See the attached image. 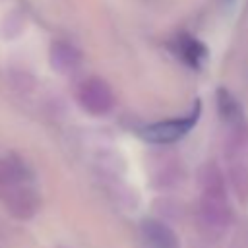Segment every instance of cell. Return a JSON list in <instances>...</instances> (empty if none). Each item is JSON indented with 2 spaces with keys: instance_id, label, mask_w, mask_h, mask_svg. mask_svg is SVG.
Segmentation results:
<instances>
[{
  "instance_id": "cell-2",
  "label": "cell",
  "mask_w": 248,
  "mask_h": 248,
  "mask_svg": "<svg viewBox=\"0 0 248 248\" xmlns=\"http://www.w3.org/2000/svg\"><path fill=\"white\" fill-rule=\"evenodd\" d=\"M200 114H202V103H200V99H196L194 101V107L190 108L188 114L147 124L145 128H141V138L147 140L149 143H157V145L174 143V141L182 140L198 124Z\"/></svg>"
},
{
  "instance_id": "cell-4",
  "label": "cell",
  "mask_w": 248,
  "mask_h": 248,
  "mask_svg": "<svg viewBox=\"0 0 248 248\" xmlns=\"http://www.w3.org/2000/svg\"><path fill=\"white\" fill-rule=\"evenodd\" d=\"M170 50L172 54L186 64L192 70H200L207 58V46L194 35L190 33H178L172 41H170Z\"/></svg>"
},
{
  "instance_id": "cell-8",
  "label": "cell",
  "mask_w": 248,
  "mask_h": 248,
  "mask_svg": "<svg viewBox=\"0 0 248 248\" xmlns=\"http://www.w3.org/2000/svg\"><path fill=\"white\" fill-rule=\"evenodd\" d=\"M6 205L10 209V213L17 219H29L37 207H39V202H37V196L33 190L25 188V186H19L16 190H12L8 196H6Z\"/></svg>"
},
{
  "instance_id": "cell-5",
  "label": "cell",
  "mask_w": 248,
  "mask_h": 248,
  "mask_svg": "<svg viewBox=\"0 0 248 248\" xmlns=\"http://www.w3.org/2000/svg\"><path fill=\"white\" fill-rule=\"evenodd\" d=\"M141 236L147 248H180L176 232L159 219H145L141 223Z\"/></svg>"
},
{
  "instance_id": "cell-1",
  "label": "cell",
  "mask_w": 248,
  "mask_h": 248,
  "mask_svg": "<svg viewBox=\"0 0 248 248\" xmlns=\"http://www.w3.org/2000/svg\"><path fill=\"white\" fill-rule=\"evenodd\" d=\"M200 229L207 238H219L232 215L225 192V174L215 163H205L200 170Z\"/></svg>"
},
{
  "instance_id": "cell-3",
  "label": "cell",
  "mask_w": 248,
  "mask_h": 248,
  "mask_svg": "<svg viewBox=\"0 0 248 248\" xmlns=\"http://www.w3.org/2000/svg\"><path fill=\"white\" fill-rule=\"evenodd\" d=\"M76 99L78 105L91 116H105L114 107V93L110 85L99 76L85 78L78 85Z\"/></svg>"
},
{
  "instance_id": "cell-9",
  "label": "cell",
  "mask_w": 248,
  "mask_h": 248,
  "mask_svg": "<svg viewBox=\"0 0 248 248\" xmlns=\"http://www.w3.org/2000/svg\"><path fill=\"white\" fill-rule=\"evenodd\" d=\"M229 176H231V184H232L236 196L240 200H248V167L242 161L232 159Z\"/></svg>"
},
{
  "instance_id": "cell-6",
  "label": "cell",
  "mask_w": 248,
  "mask_h": 248,
  "mask_svg": "<svg viewBox=\"0 0 248 248\" xmlns=\"http://www.w3.org/2000/svg\"><path fill=\"white\" fill-rule=\"evenodd\" d=\"M217 110L221 116V122L225 124L227 130H234V128H242L248 126L242 105L238 103V99L225 87L217 89Z\"/></svg>"
},
{
  "instance_id": "cell-7",
  "label": "cell",
  "mask_w": 248,
  "mask_h": 248,
  "mask_svg": "<svg viewBox=\"0 0 248 248\" xmlns=\"http://www.w3.org/2000/svg\"><path fill=\"white\" fill-rule=\"evenodd\" d=\"M48 56H50V66L64 76L78 72V68L81 66V52L66 41H54L50 45Z\"/></svg>"
}]
</instances>
